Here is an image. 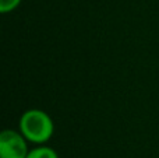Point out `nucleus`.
Masks as SVG:
<instances>
[{
  "label": "nucleus",
  "instance_id": "nucleus-1",
  "mask_svg": "<svg viewBox=\"0 0 159 158\" xmlns=\"http://www.w3.org/2000/svg\"><path fill=\"white\" fill-rule=\"evenodd\" d=\"M18 130L30 143L39 146L52 139L55 133V123L49 114L42 109H28L21 115Z\"/></svg>",
  "mask_w": 159,
  "mask_h": 158
},
{
  "label": "nucleus",
  "instance_id": "nucleus-2",
  "mask_svg": "<svg viewBox=\"0 0 159 158\" xmlns=\"http://www.w3.org/2000/svg\"><path fill=\"white\" fill-rule=\"evenodd\" d=\"M28 140L21 132L7 129L0 133V158H27Z\"/></svg>",
  "mask_w": 159,
  "mask_h": 158
},
{
  "label": "nucleus",
  "instance_id": "nucleus-3",
  "mask_svg": "<svg viewBox=\"0 0 159 158\" xmlns=\"http://www.w3.org/2000/svg\"><path fill=\"white\" fill-rule=\"evenodd\" d=\"M27 158H59V154L52 147L39 144L36 147H34L32 150H30Z\"/></svg>",
  "mask_w": 159,
  "mask_h": 158
},
{
  "label": "nucleus",
  "instance_id": "nucleus-4",
  "mask_svg": "<svg viewBox=\"0 0 159 158\" xmlns=\"http://www.w3.org/2000/svg\"><path fill=\"white\" fill-rule=\"evenodd\" d=\"M22 0H0V13L2 14H7L14 11Z\"/></svg>",
  "mask_w": 159,
  "mask_h": 158
}]
</instances>
